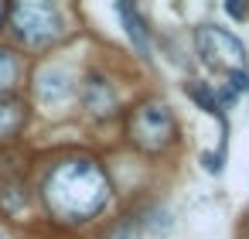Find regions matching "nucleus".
Returning a JSON list of instances; mask_svg holds the SVG:
<instances>
[{"label":"nucleus","instance_id":"obj_1","mask_svg":"<svg viewBox=\"0 0 249 239\" xmlns=\"http://www.w3.org/2000/svg\"><path fill=\"white\" fill-rule=\"evenodd\" d=\"M109 198V178L96 161H62L45 181V202L62 222L92 219Z\"/></svg>","mask_w":249,"mask_h":239},{"label":"nucleus","instance_id":"obj_15","mask_svg":"<svg viewBox=\"0 0 249 239\" xmlns=\"http://www.w3.org/2000/svg\"><path fill=\"white\" fill-rule=\"evenodd\" d=\"M0 18H4V4H0Z\"/></svg>","mask_w":249,"mask_h":239},{"label":"nucleus","instance_id":"obj_11","mask_svg":"<svg viewBox=\"0 0 249 239\" xmlns=\"http://www.w3.org/2000/svg\"><path fill=\"white\" fill-rule=\"evenodd\" d=\"M229 89H232V92H246V89H249V75H246V69L229 72Z\"/></svg>","mask_w":249,"mask_h":239},{"label":"nucleus","instance_id":"obj_14","mask_svg":"<svg viewBox=\"0 0 249 239\" xmlns=\"http://www.w3.org/2000/svg\"><path fill=\"white\" fill-rule=\"evenodd\" d=\"M232 103H235V92H232V89L225 86V89L218 92V110H222V106H232Z\"/></svg>","mask_w":249,"mask_h":239},{"label":"nucleus","instance_id":"obj_7","mask_svg":"<svg viewBox=\"0 0 249 239\" xmlns=\"http://www.w3.org/2000/svg\"><path fill=\"white\" fill-rule=\"evenodd\" d=\"M116 14H120V21H123V28H126V35H130V41H133V48L143 55V58H150V41H147V28H143V21H140V14L130 7V4H116Z\"/></svg>","mask_w":249,"mask_h":239},{"label":"nucleus","instance_id":"obj_3","mask_svg":"<svg viewBox=\"0 0 249 239\" xmlns=\"http://www.w3.org/2000/svg\"><path fill=\"white\" fill-rule=\"evenodd\" d=\"M130 140L140 150H164L174 140V116L164 103H140L130 116Z\"/></svg>","mask_w":249,"mask_h":239},{"label":"nucleus","instance_id":"obj_16","mask_svg":"<svg viewBox=\"0 0 249 239\" xmlns=\"http://www.w3.org/2000/svg\"><path fill=\"white\" fill-rule=\"evenodd\" d=\"M0 239H7V236H4V229H0Z\"/></svg>","mask_w":249,"mask_h":239},{"label":"nucleus","instance_id":"obj_9","mask_svg":"<svg viewBox=\"0 0 249 239\" xmlns=\"http://www.w3.org/2000/svg\"><path fill=\"white\" fill-rule=\"evenodd\" d=\"M188 96L195 99V106H198V110H205V113H212V116H218V113H222V110H218V99H215V92H212L208 86L191 82V86H188Z\"/></svg>","mask_w":249,"mask_h":239},{"label":"nucleus","instance_id":"obj_4","mask_svg":"<svg viewBox=\"0 0 249 239\" xmlns=\"http://www.w3.org/2000/svg\"><path fill=\"white\" fill-rule=\"evenodd\" d=\"M198 52H201L205 65H212V69L239 72L242 62H246V52H242L239 38L229 35V31H222V28H212V24L198 31Z\"/></svg>","mask_w":249,"mask_h":239},{"label":"nucleus","instance_id":"obj_13","mask_svg":"<svg viewBox=\"0 0 249 239\" xmlns=\"http://www.w3.org/2000/svg\"><path fill=\"white\" fill-rule=\"evenodd\" d=\"M201 164H205V167H208L212 174H218V167H222V161H218V154H205V157H201Z\"/></svg>","mask_w":249,"mask_h":239},{"label":"nucleus","instance_id":"obj_10","mask_svg":"<svg viewBox=\"0 0 249 239\" xmlns=\"http://www.w3.org/2000/svg\"><path fill=\"white\" fill-rule=\"evenodd\" d=\"M14 79H18V62H14V55L7 48H0V92L11 89Z\"/></svg>","mask_w":249,"mask_h":239},{"label":"nucleus","instance_id":"obj_6","mask_svg":"<svg viewBox=\"0 0 249 239\" xmlns=\"http://www.w3.org/2000/svg\"><path fill=\"white\" fill-rule=\"evenodd\" d=\"M82 103L92 116H109L116 110V92L103 75H89L86 86H82Z\"/></svg>","mask_w":249,"mask_h":239},{"label":"nucleus","instance_id":"obj_2","mask_svg":"<svg viewBox=\"0 0 249 239\" xmlns=\"http://www.w3.org/2000/svg\"><path fill=\"white\" fill-rule=\"evenodd\" d=\"M11 24H14V35L24 45H48L62 35V18L45 0H21V4H14L11 7Z\"/></svg>","mask_w":249,"mask_h":239},{"label":"nucleus","instance_id":"obj_8","mask_svg":"<svg viewBox=\"0 0 249 239\" xmlns=\"http://www.w3.org/2000/svg\"><path fill=\"white\" fill-rule=\"evenodd\" d=\"M24 103L14 96H0V137H14L24 127Z\"/></svg>","mask_w":249,"mask_h":239},{"label":"nucleus","instance_id":"obj_12","mask_svg":"<svg viewBox=\"0 0 249 239\" xmlns=\"http://www.w3.org/2000/svg\"><path fill=\"white\" fill-rule=\"evenodd\" d=\"M225 11H229L232 18H246V14H249V7H246V4H239V0H229Z\"/></svg>","mask_w":249,"mask_h":239},{"label":"nucleus","instance_id":"obj_5","mask_svg":"<svg viewBox=\"0 0 249 239\" xmlns=\"http://www.w3.org/2000/svg\"><path fill=\"white\" fill-rule=\"evenodd\" d=\"M72 89H75L72 75H69L65 69H58V65H45V69L35 75V96H38V103H45V106H62V103L72 96Z\"/></svg>","mask_w":249,"mask_h":239}]
</instances>
